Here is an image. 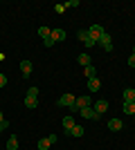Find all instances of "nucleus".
I'll list each match as a JSON object with an SVG mask.
<instances>
[{"mask_svg":"<svg viewBox=\"0 0 135 150\" xmlns=\"http://www.w3.org/2000/svg\"><path fill=\"white\" fill-rule=\"evenodd\" d=\"M74 101H77L74 94H63V96H59V99H56V105L59 108H72V105H74Z\"/></svg>","mask_w":135,"mask_h":150,"instance_id":"obj_1","label":"nucleus"},{"mask_svg":"<svg viewBox=\"0 0 135 150\" xmlns=\"http://www.w3.org/2000/svg\"><path fill=\"white\" fill-rule=\"evenodd\" d=\"M101 34H104V27H101V25H88V36L92 38L95 43H99Z\"/></svg>","mask_w":135,"mask_h":150,"instance_id":"obj_2","label":"nucleus"},{"mask_svg":"<svg viewBox=\"0 0 135 150\" xmlns=\"http://www.w3.org/2000/svg\"><path fill=\"white\" fill-rule=\"evenodd\" d=\"M97 45H101L104 52H113V38H110L108 31H104V34H101V38H99V43H97Z\"/></svg>","mask_w":135,"mask_h":150,"instance_id":"obj_3","label":"nucleus"},{"mask_svg":"<svg viewBox=\"0 0 135 150\" xmlns=\"http://www.w3.org/2000/svg\"><path fill=\"white\" fill-rule=\"evenodd\" d=\"M79 117H84V119H88V121H97L99 119V114L92 110V105L90 108H81V110H79Z\"/></svg>","mask_w":135,"mask_h":150,"instance_id":"obj_4","label":"nucleus"},{"mask_svg":"<svg viewBox=\"0 0 135 150\" xmlns=\"http://www.w3.org/2000/svg\"><path fill=\"white\" fill-rule=\"evenodd\" d=\"M77 38H79V40H81V43L86 45V47H92V45H97L95 40H92V38L88 36V29H79V31H77Z\"/></svg>","mask_w":135,"mask_h":150,"instance_id":"obj_5","label":"nucleus"},{"mask_svg":"<svg viewBox=\"0 0 135 150\" xmlns=\"http://www.w3.org/2000/svg\"><path fill=\"white\" fill-rule=\"evenodd\" d=\"M92 110H95V112L99 114V117H101V114L106 112V110H108V101H106V99H99V101H95V103H92Z\"/></svg>","mask_w":135,"mask_h":150,"instance_id":"obj_6","label":"nucleus"},{"mask_svg":"<svg viewBox=\"0 0 135 150\" xmlns=\"http://www.w3.org/2000/svg\"><path fill=\"white\" fill-rule=\"evenodd\" d=\"M90 105H92V96H77V101H74V108H77V110L90 108Z\"/></svg>","mask_w":135,"mask_h":150,"instance_id":"obj_7","label":"nucleus"},{"mask_svg":"<svg viewBox=\"0 0 135 150\" xmlns=\"http://www.w3.org/2000/svg\"><path fill=\"white\" fill-rule=\"evenodd\" d=\"M32 69H34L32 61H20V72H23V76H29V74H32Z\"/></svg>","mask_w":135,"mask_h":150,"instance_id":"obj_8","label":"nucleus"},{"mask_svg":"<svg viewBox=\"0 0 135 150\" xmlns=\"http://www.w3.org/2000/svg\"><path fill=\"white\" fill-rule=\"evenodd\" d=\"M99 88H101V81L99 79H88V92H99Z\"/></svg>","mask_w":135,"mask_h":150,"instance_id":"obj_9","label":"nucleus"},{"mask_svg":"<svg viewBox=\"0 0 135 150\" xmlns=\"http://www.w3.org/2000/svg\"><path fill=\"white\" fill-rule=\"evenodd\" d=\"M122 99H124V103H133V101H135V90L133 88H126V90H124V94H122Z\"/></svg>","mask_w":135,"mask_h":150,"instance_id":"obj_10","label":"nucleus"},{"mask_svg":"<svg viewBox=\"0 0 135 150\" xmlns=\"http://www.w3.org/2000/svg\"><path fill=\"white\" fill-rule=\"evenodd\" d=\"M65 36H68V34H65L63 29H52V38H54V43H63Z\"/></svg>","mask_w":135,"mask_h":150,"instance_id":"obj_11","label":"nucleus"},{"mask_svg":"<svg viewBox=\"0 0 135 150\" xmlns=\"http://www.w3.org/2000/svg\"><path fill=\"white\" fill-rule=\"evenodd\" d=\"M74 117H72V114H68V117H63V128H65V132H70L72 128H74Z\"/></svg>","mask_w":135,"mask_h":150,"instance_id":"obj_12","label":"nucleus"},{"mask_svg":"<svg viewBox=\"0 0 135 150\" xmlns=\"http://www.w3.org/2000/svg\"><path fill=\"white\" fill-rule=\"evenodd\" d=\"M36 105H39V96H29V94H27V96H25V108L34 110Z\"/></svg>","mask_w":135,"mask_h":150,"instance_id":"obj_13","label":"nucleus"},{"mask_svg":"<svg viewBox=\"0 0 135 150\" xmlns=\"http://www.w3.org/2000/svg\"><path fill=\"white\" fill-rule=\"evenodd\" d=\"M77 61H79V65H81V67H88V65H92V58H90L88 54H79Z\"/></svg>","mask_w":135,"mask_h":150,"instance_id":"obj_14","label":"nucleus"},{"mask_svg":"<svg viewBox=\"0 0 135 150\" xmlns=\"http://www.w3.org/2000/svg\"><path fill=\"white\" fill-rule=\"evenodd\" d=\"M122 128H124V123H122V119H110L108 121V130H122Z\"/></svg>","mask_w":135,"mask_h":150,"instance_id":"obj_15","label":"nucleus"},{"mask_svg":"<svg viewBox=\"0 0 135 150\" xmlns=\"http://www.w3.org/2000/svg\"><path fill=\"white\" fill-rule=\"evenodd\" d=\"M7 150H18V137L16 134H11L7 139Z\"/></svg>","mask_w":135,"mask_h":150,"instance_id":"obj_16","label":"nucleus"},{"mask_svg":"<svg viewBox=\"0 0 135 150\" xmlns=\"http://www.w3.org/2000/svg\"><path fill=\"white\" fill-rule=\"evenodd\" d=\"M84 76L86 79H97V69L92 65H88V67H84Z\"/></svg>","mask_w":135,"mask_h":150,"instance_id":"obj_17","label":"nucleus"},{"mask_svg":"<svg viewBox=\"0 0 135 150\" xmlns=\"http://www.w3.org/2000/svg\"><path fill=\"white\" fill-rule=\"evenodd\" d=\"M52 144H54V141H52L50 137H45V139H41V141H39V150H47V148H50Z\"/></svg>","mask_w":135,"mask_h":150,"instance_id":"obj_18","label":"nucleus"},{"mask_svg":"<svg viewBox=\"0 0 135 150\" xmlns=\"http://www.w3.org/2000/svg\"><path fill=\"white\" fill-rule=\"evenodd\" d=\"M39 36L43 38V40H45V38H50L52 36V29H50V27H39Z\"/></svg>","mask_w":135,"mask_h":150,"instance_id":"obj_19","label":"nucleus"},{"mask_svg":"<svg viewBox=\"0 0 135 150\" xmlns=\"http://www.w3.org/2000/svg\"><path fill=\"white\" fill-rule=\"evenodd\" d=\"M84 132H86V130H84V125H79V123H77V125H74V128L70 130V134H72V137H81Z\"/></svg>","mask_w":135,"mask_h":150,"instance_id":"obj_20","label":"nucleus"},{"mask_svg":"<svg viewBox=\"0 0 135 150\" xmlns=\"http://www.w3.org/2000/svg\"><path fill=\"white\" fill-rule=\"evenodd\" d=\"M124 114H135V105L133 103H124Z\"/></svg>","mask_w":135,"mask_h":150,"instance_id":"obj_21","label":"nucleus"},{"mask_svg":"<svg viewBox=\"0 0 135 150\" xmlns=\"http://www.w3.org/2000/svg\"><path fill=\"white\" fill-rule=\"evenodd\" d=\"M27 94H29V96H39V88H36V85H32V88L27 90Z\"/></svg>","mask_w":135,"mask_h":150,"instance_id":"obj_22","label":"nucleus"},{"mask_svg":"<svg viewBox=\"0 0 135 150\" xmlns=\"http://www.w3.org/2000/svg\"><path fill=\"white\" fill-rule=\"evenodd\" d=\"M54 11H56V13H63V11H65V5H63V2H59V5H54Z\"/></svg>","mask_w":135,"mask_h":150,"instance_id":"obj_23","label":"nucleus"},{"mask_svg":"<svg viewBox=\"0 0 135 150\" xmlns=\"http://www.w3.org/2000/svg\"><path fill=\"white\" fill-rule=\"evenodd\" d=\"M43 45H45V47H52V45H56V43H54V38H45V40H43Z\"/></svg>","mask_w":135,"mask_h":150,"instance_id":"obj_24","label":"nucleus"},{"mask_svg":"<svg viewBox=\"0 0 135 150\" xmlns=\"http://www.w3.org/2000/svg\"><path fill=\"white\" fill-rule=\"evenodd\" d=\"M5 85H7V76L0 72V88H5Z\"/></svg>","mask_w":135,"mask_h":150,"instance_id":"obj_25","label":"nucleus"},{"mask_svg":"<svg viewBox=\"0 0 135 150\" xmlns=\"http://www.w3.org/2000/svg\"><path fill=\"white\" fill-rule=\"evenodd\" d=\"M129 67H135V54H131V56H129Z\"/></svg>","mask_w":135,"mask_h":150,"instance_id":"obj_26","label":"nucleus"},{"mask_svg":"<svg viewBox=\"0 0 135 150\" xmlns=\"http://www.w3.org/2000/svg\"><path fill=\"white\" fill-rule=\"evenodd\" d=\"M65 7H79V0H70V2H65Z\"/></svg>","mask_w":135,"mask_h":150,"instance_id":"obj_27","label":"nucleus"},{"mask_svg":"<svg viewBox=\"0 0 135 150\" xmlns=\"http://www.w3.org/2000/svg\"><path fill=\"white\" fill-rule=\"evenodd\" d=\"M2 121H5V114H2V112H0V123H2Z\"/></svg>","mask_w":135,"mask_h":150,"instance_id":"obj_28","label":"nucleus"},{"mask_svg":"<svg viewBox=\"0 0 135 150\" xmlns=\"http://www.w3.org/2000/svg\"><path fill=\"white\" fill-rule=\"evenodd\" d=\"M0 132H2V123H0Z\"/></svg>","mask_w":135,"mask_h":150,"instance_id":"obj_29","label":"nucleus"},{"mask_svg":"<svg viewBox=\"0 0 135 150\" xmlns=\"http://www.w3.org/2000/svg\"><path fill=\"white\" fill-rule=\"evenodd\" d=\"M133 54H135V47H133Z\"/></svg>","mask_w":135,"mask_h":150,"instance_id":"obj_30","label":"nucleus"},{"mask_svg":"<svg viewBox=\"0 0 135 150\" xmlns=\"http://www.w3.org/2000/svg\"><path fill=\"white\" fill-rule=\"evenodd\" d=\"M133 105H135V101H133Z\"/></svg>","mask_w":135,"mask_h":150,"instance_id":"obj_31","label":"nucleus"},{"mask_svg":"<svg viewBox=\"0 0 135 150\" xmlns=\"http://www.w3.org/2000/svg\"><path fill=\"white\" fill-rule=\"evenodd\" d=\"M133 119H135V114H133Z\"/></svg>","mask_w":135,"mask_h":150,"instance_id":"obj_32","label":"nucleus"}]
</instances>
